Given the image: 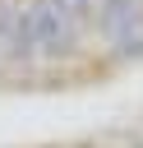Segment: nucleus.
I'll list each match as a JSON object with an SVG mask.
<instances>
[{
	"label": "nucleus",
	"instance_id": "3",
	"mask_svg": "<svg viewBox=\"0 0 143 148\" xmlns=\"http://www.w3.org/2000/svg\"><path fill=\"white\" fill-rule=\"evenodd\" d=\"M18 9L14 0H0V60L9 56V42H14V28H18Z\"/></svg>",
	"mask_w": 143,
	"mask_h": 148
},
{
	"label": "nucleus",
	"instance_id": "2",
	"mask_svg": "<svg viewBox=\"0 0 143 148\" xmlns=\"http://www.w3.org/2000/svg\"><path fill=\"white\" fill-rule=\"evenodd\" d=\"M92 32L111 51V60H120V65L143 60V5H101Z\"/></svg>",
	"mask_w": 143,
	"mask_h": 148
},
{
	"label": "nucleus",
	"instance_id": "4",
	"mask_svg": "<svg viewBox=\"0 0 143 148\" xmlns=\"http://www.w3.org/2000/svg\"><path fill=\"white\" fill-rule=\"evenodd\" d=\"M55 5H60V9H69V14H74L78 23H88V28L97 23V0H55Z\"/></svg>",
	"mask_w": 143,
	"mask_h": 148
},
{
	"label": "nucleus",
	"instance_id": "1",
	"mask_svg": "<svg viewBox=\"0 0 143 148\" xmlns=\"http://www.w3.org/2000/svg\"><path fill=\"white\" fill-rule=\"evenodd\" d=\"M23 23H28V37H32V56L37 60H51V65L78 56L83 51V37L92 32L88 23H78L55 0H28L23 5Z\"/></svg>",
	"mask_w": 143,
	"mask_h": 148
},
{
	"label": "nucleus",
	"instance_id": "5",
	"mask_svg": "<svg viewBox=\"0 0 143 148\" xmlns=\"http://www.w3.org/2000/svg\"><path fill=\"white\" fill-rule=\"evenodd\" d=\"M111 148H143V139H125V143H111Z\"/></svg>",
	"mask_w": 143,
	"mask_h": 148
}]
</instances>
